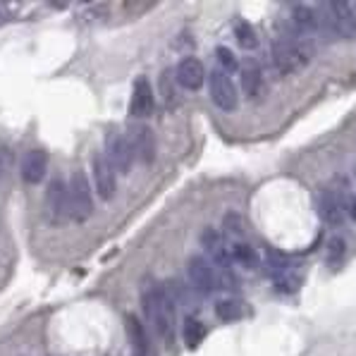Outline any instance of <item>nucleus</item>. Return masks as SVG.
Segmentation results:
<instances>
[{"mask_svg":"<svg viewBox=\"0 0 356 356\" xmlns=\"http://www.w3.org/2000/svg\"><path fill=\"white\" fill-rule=\"evenodd\" d=\"M108 161L115 168V172L127 175L131 170V163H134V151H131V144L124 134H111L108 136Z\"/></svg>","mask_w":356,"mask_h":356,"instance_id":"obj_9","label":"nucleus"},{"mask_svg":"<svg viewBox=\"0 0 356 356\" xmlns=\"http://www.w3.org/2000/svg\"><path fill=\"white\" fill-rule=\"evenodd\" d=\"M127 139L131 144V151H134V158H139V161L146 163V165L156 161V134H153L151 127L136 124Z\"/></svg>","mask_w":356,"mask_h":356,"instance_id":"obj_11","label":"nucleus"},{"mask_svg":"<svg viewBox=\"0 0 356 356\" xmlns=\"http://www.w3.org/2000/svg\"><path fill=\"white\" fill-rule=\"evenodd\" d=\"M239 72H242V89L246 98H259L263 91V72L261 65L256 60H246V63L239 65Z\"/></svg>","mask_w":356,"mask_h":356,"instance_id":"obj_15","label":"nucleus"},{"mask_svg":"<svg viewBox=\"0 0 356 356\" xmlns=\"http://www.w3.org/2000/svg\"><path fill=\"white\" fill-rule=\"evenodd\" d=\"M208 91H211V98L220 111L225 113H234L239 106V94L234 89L229 74H225L222 70H213L211 79H208Z\"/></svg>","mask_w":356,"mask_h":356,"instance_id":"obj_4","label":"nucleus"},{"mask_svg":"<svg viewBox=\"0 0 356 356\" xmlns=\"http://www.w3.org/2000/svg\"><path fill=\"white\" fill-rule=\"evenodd\" d=\"M46 211L56 225H63L70 216H72V206H70V187L65 179H51L46 189Z\"/></svg>","mask_w":356,"mask_h":356,"instance_id":"obj_5","label":"nucleus"},{"mask_svg":"<svg viewBox=\"0 0 356 356\" xmlns=\"http://www.w3.org/2000/svg\"><path fill=\"white\" fill-rule=\"evenodd\" d=\"M349 216L356 220V199H352V204H349Z\"/></svg>","mask_w":356,"mask_h":356,"instance_id":"obj_27","label":"nucleus"},{"mask_svg":"<svg viewBox=\"0 0 356 356\" xmlns=\"http://www.w3.org/2000/svg\"><path fill=\"white\" fill-rule=\"evenodd\" d=\"M156 106V98H153L151 81L146 76H139L134 81V89H131V101H129V115L131 118H149Z\"/></svg>","mask_w":356,"mask_h":356,"instance_id":"obj_12","label":"nucleus"},{"mask_svg":"<svg viewBox=\"0 0 356 356\" xmlns=\"http://www.w3.org/2000/svg\"><path fill=\"white\" fill-rule=\"evenodd\" d=\"M141 306H144L146 318L153 323L158 335L170 342L175 330V306L170 294L158 282L149 280L144 282V289H141Z\"/></svg>","mask_w":356,"mask_h":356,"instance_id":"obj_1","label":"nucleus"},{"mask_svg":"<svg viewBox=\"0 0 356 356\" xmlns=\"http://www.w3.org/2000/svg\"><path fill=\"white\" fill-rule=\"evenodd\" d=\"M327 22L330 26L337 31L339 36L344 38H354L356 36V5L354 3H342V0H335V3H327Z\"/></svg>","mask_w":356,"mask_h":356,"instance_id":"obj_6","label":"nucleus"},{"mask_svg":"<svg viewBox=\"0 0 356 356\" xmlns=\"http://www.w3.org/2000/svg\"><path fill=\"white\" fill-rule=\"evenodd\" d=\"M325 251H327V266H330L332 270H337L344 263V256H347V242H344L342 237H332L330 242H327Z\"/></svg>","mask_w":356,"mask_h":356,"instance_id":"obj_23","label":"nucleus"},{"mask_svg":"<svg viewBox=\"0 0 356 356\" xmlns=\"http://www.w3.org/2000/svg\"><path fill=\"white\" fill-rule=\"evenodd\" d=\"M124 327H127V335H129V342L134 347L136 356H146L149 354V337H146V330L141 325V321L136 316H124Z\"/></svg>","mask_w":356,"mask_h":356,"instance_id":"obj_16","label":"nucleus"},{"mask_svg":"<svg viewBox=\"0 0 356 356\" xmlns=\"http://www.w3.org/2000/svg\"><path fill=\"white\" fill-rule=\"evenodd\" d=\"M216 316L220 321H225V323H229V321H239L244 316V306L239 304L237 299H220L216 304Z\"/></svg>","mask_w":356,"mask_h":356,"instance_id":"obj_21","label":"nucleus"},{"mask_svg":"<svg viewBox=\"0 0 356 356\" xmlns=\"http://www.w3.org/2000/svg\"><path fill=\"white\" fill-rule=\"evenodd\" d=\"M15 165V153L8 149V146L0 144V179L8 177V172Z\"/></svg>","mask_w":356,"mask_h":356,"instance_id":"obj_25","label":"nucleus"},{"mask_svg":"<svg viewBox=\"0 0 356 356\" xmlns=\"http://www.w3.org/2000/svg\"><path fill=\"white\" fill-rule=\"evenodd\" d=\"M292 22L299 31H314L316 29V13L309 5H292Z\"/></svg>","mask_w":356,"mask_h":356,"instance_id":"obj_20","label":"nucleus"},{"mask_svg":"<svg viewBox=\"0 0 356 356\" xmlns=\"http://www.w3.org/2000/svg\"><path fill=\"white\" fill-rule=\"evenodd\" d=\"M19 168H22V179L26 184H38L48 172V153L41 149L29 151Z\"/></svg>","mask_w":356,"mask_h":356,"instance_id":"obj_13","label":"nucleus"},{"mask_svg":"<svg viewBox=\"0 0 356 356\" xmlns=\"http://www.w3.org/2000/svg\"><path fill=\"white\" fill-rule=\"evenodd\" d=\"M234 38H237V43L242 48H246V51H251V48L259 46V36H256L254 26L244 19H239L237 24H234Z\"/></svg>","mask_w":356,"mask_h":356,"instance_id":"obj_22","label":"nucleus"},{"mask_svg":"<svg viewBox=\"0 0 356 356\" xmlns=\"http://www.w3.org/2000/svg\"><path fill=\"white\" fill-rule=\"evenodd\" d=\"M273 58L282 72H299L314 58V46L304 41H294V38H282L273 46Z\"/></svg>","mask_w":356,"mask_h":356,"instance_id":"obj_2","label":"nucleus"},{"mask_svg":"<svg viewBox=\"0 0 356 356\" xmlns=\"http://www.w3.org/2000/svg\"><path fill=\"white\" fill-rule=\"evenodd\" d=\"M201 244H204V249L208 251L211 261H216L222 270H227L229 259H232V256H229V249L225 246V239L220 237V232L213 229V227H206L204 232H201Z\"/></svg>","mask_w":356,"mask_h":356,"instance_id":"obj_14","label":"nucleus"},{"mask_svg":"<svg viewBox=\"0 0 356 356\" xmlns=\"http://www.w3.org/2000/svg\"><path fill=\"white\" fill-rule=\"evenodd\" d=\"M187 273H189V282L196 292L201 294H211L220 287V280H218V273L213 270V266L208 263L204 256H194L189 259V266H187Z\"/></svg>","mask_w":356,"mask_h":356,"instance_id":"obj_7","label":"nucleus"},{"mask_svg":"<svg viewBox=\"0 0 356 356\" xmlns=\"http://www.w3.org/2000/svg\"><path fill=\"white\" fill-rule=\"evenodd\" d=\"M175 76H177V84L184 86L189 91H199L206 81V70H204V63L194 56H187L179 60L177 70H175Z\"/></svg>","mask_w":356,"mask_h":356,"instance_id":"obj_10","label":"nucleus"},{"mask_svg":"<svg viewBox=\"0 0 356 356\" xmlns=\"http://www.w3.org/2000/svg\"><path fill=\"white\" fill-rule=\"evenodd\" d=\"M229 256H232V261L242 263L244 268L259 266V256H256V251L246 242H232V246H229Z\"/></svg>","mask_w":356,"mask_h":356,"instance_id":"obj_19","label":"nucleus"},{"mask_svg":"<svg viewBox=\"0 0 356 356\" xmlns=\"http://www.w3.org/2000/svg\"><path fill=\"white\" fill-rule=\"evenodd\" d=\"M216 56H218V63H220V67H222V72H237L239 70V60L234 58V53L229 51V48L225 46H218L216 48Z\"/></svg>","mask_w":356,"mask_h":356,"instance_id":"obj_24","label":"nucleus"},{"mask_svg":"<svg viewBox=\"0 0 356 356\" xmlns=\"http://www.w3.org/2000/svg\"><path fill=\"white\" fill-rule=\"evenodd\" d=\"M182 335H184V344H187L189 349H196L206 337V325L199 318H191L189 316V318L184 321Z\"/></svg>","mask_w":356,"mask_h":356,"instance_id":"obj_18","label":"nucleus"},{"mask_svg":"<svg viewBox=\"0 0 356 356\" xmlns=\"http://www.w3.org/2000/svg\"><path fill=\"white\" fill-rule=\"evenodd\" d=\"M3 10H5V5H3V3H0V24H3V22H5V17H8V15H5V13H3Z\"/></svg>","mask_w":356,"mask_h":356,"instance_id":"obj_28","label":"nucleus"},{"mask_svg":"<svg viewBox=\"0 0 356 356\" xmlns=\"http://www.w3.org/2000/svg\"><path fill=\"white\" fill-rule=\"evenodd\" d=\"M70 206H72V216L76 220H86L94 213V194H91V184L84 170H76L70 182Z\"/></svg>","mask_w":356,"mask_h":356,"instance_id":"obj_3","label":"nucleus"},{"mask_svg":"<svg viewBox=\"0 0 356 356\" xmlns=\"http://www.w3.org/2000/svg\"><path fill=\"white\" fill-rule=\"evenodd\" d=\"M106 15H108V5H89L81 17H84L86 22H94V19H103Z\"/></svg>","mask_w":356,"mask_h":356,"instance_id":"obj_26","label":"nucleus"},{"mask_svg":"<svg viewBox=\"0 0 356 356\" xmlns=\"http://www.w3.org/2000/svg\"><path fill=\"white\" fill-rule=\"evenodd\" d=\"M94 184L96 191L103 201H111L118 191V182H115V168L111 165L106 153H96L94 156Z\"/></svg>","mask_w":356,"mask_h":356,"instance_id":"obj_8","label":"nucleus"},{"mask_svg":"<svg viewBox=\"0 0 356 356\" xmlns=\"http://www.w3.org/2000/svg\"><path fill=\"white\" fill-rule=\"evenodd\" d=\"M321 213L325 218V222L330 225H339L342 222V216H344V208H342V201L335 191H325L321 199Z\"/></svg>","mask_w":356,"mask_h":356,"instance_id":"obj_17","label":"nucleus"}]
</instances>
